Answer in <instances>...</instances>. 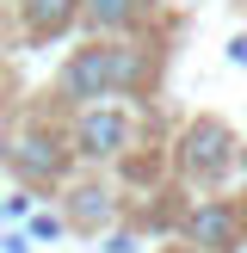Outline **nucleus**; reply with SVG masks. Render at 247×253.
Here are the masks:
<instances>
[{
  "mask_svg": "<svg viewBox=\"0 0 247 253\" xmlns=\"http://www.w3.org/2000/svg\"><path fill=\"white\" fill-rule=\"evenodd\" d=\"M142 74V62L118 43H93V49H74V62L62 68V99L74 105H99V99H118L124 86Z\"/></svg>",
  "mask_w": 247,
  "mask_h": 253,
  "instance_id": "f257e3e1",
  "label": "nucleus"
},
{
  "mask_svg": "<svg viewBox=\"0 0 247 253\" xmlns=\"http://www.w3.org/2000/svg\"><path fill=\"white\" fill-rule=\"evenodd\" d=\"M235 161H241V155H235V130L216 124V118H198L192 130L179 136V173H185L192 185H204V192L229 179Z\"/></svg>",
  "mask_w": 247,
  "mask_h": 253,
  "instance_id": "f03ea898",
  "label": "nucleus"
},
{
  "mask_svg": "<svg viewBox=\"0 0 247 253\" xmlns=\"http://www.w3.org/2000/svg\"><path fill=\"white\" fill-rule=\"evenodd\" d=\"M130 148V118H124L111 99H99V105L81 111V124H74V155L81 161H111Z\"/></svg>",
  "mask_w": 247,
  "mask_h": 253,
  "instance_id": "7ed1b4c3",
  "label": "nucleus"
},
{
  "mask_svg": "<svg viewBox=\"0 0 247 253\" xmlns=\"http://www.w3.org/2000/svg\"><path fill=\"white\" fill-rule=\"evenodd\" d=\"M235 235H241V210L222 204V198H198V210H192V247H204V253H229Z\"/></svg>",
  "mask_w": 247,
  "mask_h": 253,
  "instance_id": "20e7f679",
  "label": "nucleus"
},
{
  "mask_svg": "<svg viewBox=\"0 0 247 253\" xmlns=\"http://www.w3.org/2000/svg\"><path fill=\"white\" fill-rule=\"evenodd\" d=\"M111 216H118L111 185H74V192H68V222H74V229H105Z\"/></svg>",
  "mask_w": 247,
  "mask_h": 253,
  "instance_id": "39448f33",
  "label": "nucleus"
},
{
  "mask_svg": "<svg viewBox=\"0 0 247 253\" xmlns=\"http://www.w3.org/2000/svg\"><path fill=\"white\" fill-rule=\"evenodd\" d=\"M148 6L155 0H86V19H93V31H130L148 19Z\"/></svg>",
  "mask_w": 247,
  "mask_h": 253,
  "instance_id": "423d86ee",
  "label": "nucleus"
},
{
  "mask_svg": "<svg viewBox=\"0 0 247 253\" xmlns=\"http://www.w3.org/2000/svg\"><path fill=\"white\" fill-rule=\"evenodd\" d=\"M25 19H31V31H37V37H56V31H68L74 0H25Z\"/></svg>",
  "mask_w": 247,
  "mask_h": 253,
  "instance_id": "0eeeda50",
  "label": "nucleus"
},
{
  "mask_svg": "<svg viewBox=\"0 0 247 253\" xmlns=\"http://www.w3.org/2000/svg\"><path fill=\"white\" fill-rule=\"evenodd\" d=\"M192 253H198V247H192Z\"/></svg>",
  "mask_w": 247,
  "mask_h": 253,
  "instance_id": "6e6552de",
  "label": "nucleus"
}]
</instances>
